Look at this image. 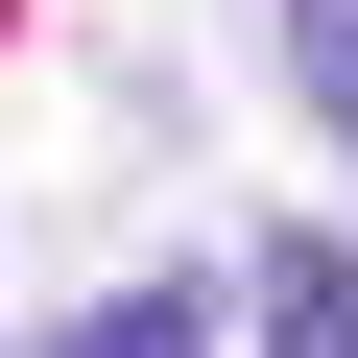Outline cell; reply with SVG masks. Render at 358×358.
<instances>
[{
  "mask_svg": "<svg viewBox=\"0 0 358 358\" xmlns=\"http://www.w3.org/2000/svg\"><path fill=\"white\" fill-rule=\"evenodd\" d=\"M263 334H287V358H358V263L287 239V263H263Z\"/></svg>",
  "mask_w": 358,
  "mask_h": 358,
  "instance_id": "2",
  "label": "cell"
},
{
  "mask_svg": "<svg viewBox=\"0 0 358 358\" xmlns=\"http://www.w3.org/2000/svg\"><path fill=\"white\" fill-rule=\"evenodd\" d=\"M48 358H215V287H96Z\"/></svg>",
  "mask_w": 358,
  "mask_h": 358,
  "instance_id": "1",
  "label": "cell"
},
{
  "mask_svg": "<svg viewBox=\"0 0 358 358\" xmlns=\"http://www.w3.org/2000/svg\"><path fill=\"white\" fill-rule=\"evenodd\" d=\"M287 72H310V120L358 143V0H287Z\"/></svg>",
  "mask_w": 358,
  "mask_h": 358,
  "instance_id": "3",
  "label": "cell"
}]
</instances>
